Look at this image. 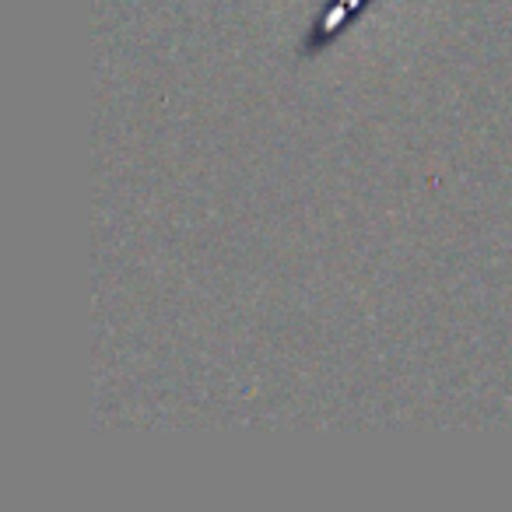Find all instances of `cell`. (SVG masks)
Segmentation results:
<instances>
[{"label": "cell", "mask_w": 512, "mask_h": 512, "mask_svg": "<svg viewBox=\"0 0 512 512\" xmlns=\"http://www.w3.org/2000/svg\"><path fill=\"white\" fill-rule=\"evenodd\" d=\"M372 4H376V0H327L323 11L316 15V22L309 25L306 36H302L299 57H320V53H327L334 43H341Z\"/></svg>", "instance_id": "1"}]
</instances>
